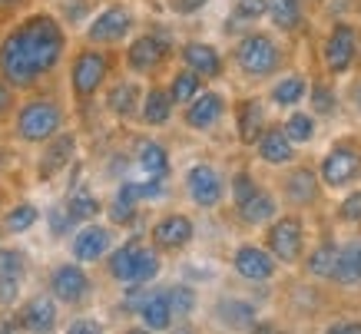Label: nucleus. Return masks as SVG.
Here are the masks:
<instances>
[{
  "mask_svg": "<svg viewBox=\"0 0 361 334\" xmlns=\"http://www.w3.org/2000/svg\"><path fill=\"white\" fill-rule=\"evenodd\" d=\"M66 30L54 13H30L0 40V76L13 89H30L60 66Z\"/></svg>",
  "mask_w": 361,
  "mask_h": 334,
  "instance_id": "obj_1",
  "label": "nucleus"
},
{
  "mask_svg": "<svg viewBox=\"0 0 361 334\" xmlns=\"http://www.w3.org/2000/svg\"><path fill=\"white\" fill-rule=\"evenodd\" d=\"M13 130H17V140L20 142H40L54 140L56 132L63 130V106L56 99L37 97L27 99L20 109H17V119H13Z\"/></svg>",
  "mask_w": 361,
  "mask_h": 334,
  "instance_id": "obj_2",
  "label": "nucleus"
},
{
  "mask_svg": "<svg viewBox=\"0 0 361 334\" xmlns=\"http://www.w3.org/2000/svg\"><path fill=\"white\" fill-rule=\"evenodd\" d=\"M113 63H110V54H103L99 47H87L73 56L70 63V89L77 99H93L103 89L106 76H110Z\"/></svg>",
  "mask_w": 361,
  "mask_h": 334,
  "instance_id": "obj_3",
  "label": "nucleus"
},
{
  "mask_svg": "<svg viewBox=\"0 0 361 334\" xmlns=\"http://www.w3.org/2000/svg\"><path fill=\"white\" fill-rule=\"evenodd\" d=\"M232 56L245 76H272L282 66V50L269 33H245Z\"/></svg>",
  "mask_w": 361,
  "mask_h": 334,
  "instance_id": "obj_4",
  "label": "nucleus"
},
{
  "mask_svg": "<svg viewBox=\"0 0 361 334\" xmlns=\"http://www.w3.org/2000/svg\"><path fill=\"white\" fill-rule=\"evenodd\" d=\"M169 54H173V40H169V33H163V27H156L149 33H140L126 47V66L136 76H149L169 60Z\"/></svg>",
  "mask_w": 361,
  "mask_h": 334,
  "instance_id": "obj_5",
  "label": "nucleus"
},
{
  "mask_svg": "<svg viewBox=\"0 0 361 334\" xmlns=\"http://www.w3.org/2000/svg\"><path fill=\"white\" fill-rule=\"evenodd\" d=\"M361 175V149L351 142H338L325 152V159L318 166V179L329 189H345Z\"/></svg>",
  "mask_w": 361,
  "mask_h": 334,
  "instance_id": "obj_6",
  "label": "nucleus"
},
{
  "mask_svg": "<svg viewBox=\"0 0 361 334\" xmlns=\"http://www.w3.org/2000/svg\"><path fill=\"white\" fill-rule=\"evenodd\" d=\"M133 11L123 4H110L106 11H99L93 20L87 23V44L90 47H113L126 40L133 30Z\"/></svg>",
  "mask_w": 361,
  "mask_h": 334,
  "instance_id": "obj_7",
  "label": "nucleus"
},
{
  "mask_svg": "<svg viewBox=\"0 0 361 334\" xmlns=\"http://www.w3.org/2000/svg\"><path fill=\"white\" fill-rule=\"evenodd\" d=\"M269 252H272L275 261H282V265H295L302 259V248H305V225H302V218L298 216H285L279 222L269 225Z\"/></svg>",
  "mask_w": 361,
  "mask_h": 334,
  "instance_id": "obj_8",
  "label": "nucleus"
},
{
  "mask_svg": "<svg viewBox=\"0 0 361 334\" xmlns=\"http://www.w3.org/2000/svg\"><path fill=\"white\" fill-rule=\"evenodd\" d=\"M93 281H90L87 268H80V261H63L50 271V295L56 304H80L90 298Z\"/></svg>",
  "mask_w": 361,
  "mask_h": 334,
  "instance_id": "obj_9",
  "label": "nucleus"
},
{
  "mask_svg": "<svg viewBox=\"0 0 361 334\" xmlns=\"http://www.w3.org/2000/svg\"><path fill=\"white\" fill-rule=\"evenodd\" d=\"M322 56H325L329 73H345V70H351L355 56H358V30H355L351 23H335L329 33V40H325Z\"/></svg>",
  "mask_w": 361,
  "mask_h": 334,
  "instance_id": "obj_10",
  "label": "nucleus"
},
{
  "mask_svg": "<svg viewBox=\"0 0 361 334\" xmlns=\"http://www.w3.org/2000/svg\"><path fill=\"white\" fill-rule=\"evenodd\" d=\"M186 192L199 209H216L226 195V183L209 162H196L186 173Z\"/></svg>",
  "mask_w": 361,
  "mask_h": 334,
  "instance_id": "obj_11",
  "label": "nucleus"
},
{
  "mask_svg": "<svg viewBox=\"0 0 361 334\" xmlns=\"http://www.w3.org/2000/svg\"><path fill=\"white\" fill-rule=\"evenodd\" d=\"M192 235H196L192 218L183 216V212H169V216H163L153 225L149 242H153L156 252H183V248L192 242Z\"/></svg>",
  "mask_w": 361,
  "mask_h": 334,
  "instance_id": "obj_12",
  "label": "nucleus"
},
{
  "mask_svg": "<svg viewBox=\"0 0 361 334\" xmlns=\"http://www.w3.org/2000/svg\"><path fill=\"white\" fill-rule=\"evenodd\" d=\"M226 116V97L216 89H199L196 97L186 103L183 123L196 132H209L212 126H219V119Z\"/></svg>",
  "mask_w": 361,
  "mask_h": 334,
  "instance_id": "obj_13",
  "label": "nucleus"
},
{
  "mask_svg": "<svg viewBox=\"0 0 361 334\" xmlns=\"http://www.w3.org/2000/svg\"><path fill=\"white\" fill-rule=\"evenodd\" d=\"M113 245V232L106 225H97V222H87L83 228L73 232V242H70V252H73V261L80 265H93L99 261Z\"/></svg>",
  "mask_w": 361,
  "mask_h": 334,
  "instance_id": "obj_14",
  "label": "nucleus"
},
{
  "mask_svg": "<svg viewBox=\"0 0 361 334\" xmlns=\"http://www.w3.org/2000/svg\"><path fill=\"white\" fill-rule=\"evenodd\" d=\"M232 268L239 271V278H245V281H272L275 271H279V261L272 259L269 248L242 245L232 255Z\"/></svg>",
  "mask_w": 361,
  "mask_h": 334,
  "instance_id": "obj_15",
  "label": "nucleus"
},
{
  "mask_svg": "<svg viewBox=\"0 0 361 334\" xmlns=\"http://www.w3.org/2000/svg\"><path fill=\"white\" fill-rule=\"evenodd\" d=\"M17 328L20 331H33V334H44L56 328V298L54 295H37L30 302L20 308L17 314Z\"/></svg>",
  "mask_w": 361,
  "mask_h": 334,
  "instance_id": "obj_16",
  "label": "nucleus"
},
{
  "mask_svg": "<svg viewBox=\"0 0 361 334\" xmlns=\"http://www.w3.org/2000/svg\"><path fill=\"white\" fill-rule=\"evenodd\" d=\"M179 56H183V63H186L192 73L202 76V80H216V76H222V54L212 44L189 40V44L179 50Z\"/></svg>",
  "mask_w": 361,
  "mask_h": 334,
  "instance_id": "obj_17",
  "label": "nucleus"
},
{
  "mask_svg": "<svg viewBox=\"0 0 361 334\" xmlns=\"http://www.w3.org/2000/svg\"><path fill=\"white\" fill-rule=\"evenodd\" d=\"M73 152H77V136L73 132H56L54 140H47V152L44 159H40V179H54L56 173H63L70 159H73Z\"/></svg>",
  "mask_w": 361,
  "mask_h": 334,
  "instance_id": "obj_18",
  "label": "nucleus"
},
{
  "mask_svg": "<svg viewBox=\"0 0 361 334\" xmlns=\"http://www.w3.org/2000/svg\"><path fill=\"white\" fill-rule=\"evenodd\" d=\"M255 149H259V159L265 166H288L295 159V142L288 140L279 126H265L262 136L255 140Z\"/></svg>",
  "mask_w": 361,
  "mask_h": 334,
  "instance_id": "obj_19",
  "label": "nucleus"
},
{
  "mask_svg": "<svg viewBox=\"0 0 361 334\" xmlns=\"http://www.w3.org/2000/svg\"><path fill=\"white\" fill-rule=\"evenodd\" d=\"M136 318L142 321L146 331H169L176 318H173V308H169L166 291H146L142 304L136 308Z\"/></svg>",
  "mask_w": 361,
  "mask_h": 334,
  "instance_id": "obj_20",
  "label": "nucleus"
},
{
  "mask_svg": "<svg viewBox=\"0 0 361 334\" xmlns=\"http://www.w3.org/2000/svg\"><path fill=\"white\" fill-rule=\"evenodd\" d=\"M136 116H140L146 126H153V130L166 126V123L173 119V99H169V93H166L163 87H149L142 93L140 113H136Z\"/></svg>",
  "mask_w": 361,
  "mask_h": 334,
  "instance_id": "obj_21",
  "label": "nucleus"
},
{
  "mask_svg": "<svg viewBox=\"0 0 361 334\" xmlns=\"http://www.w3.org/2000/svg\"><path fill=\"white\" fill-rule=\"evenodd\" d=\"M140 99H142V87L133 83V80H120L113 83L110 93H106V109H110L116 119H130L140 113Z\"/></svg>",
  "mask_w": 361,
  "mask_h": 334,
  "instance_id": "obj_22",
  "label": "nucleus"
},
{
  "mask_svg": "<svg viewBox=\"0 0 361 334\" xmlns=\"http://www.w3.org/2000/svg\"><path fill=\"white\" fill-rule=\"evenodd\" d=\"M235 130H239V140L245 146H255V140L265 130V109L259 99H242L239 103V109H235Z\"/></svg>",
  "mask_w": 361,
  "mask_h": 334,
  "instance_id": "obj_23",
  "label": "nucleus"
},
{
  "mask_svg": "<svg viewBox=\"0 0 361 334\" xmlns=\"http://www.w3.org/2000/svg\"><path fill=\"white\" fill-rule=\"evenodd\" d=\"M136 166H140L142 175H149V179H166L169 169H173L166 146L163 142H156V140H146V142L136 146Z\"/></svg>",
  "mask_w": 361,
  "mask_h": 334,
  "instance_id": "obj_24",
  "label": "nucleus"
},
{
  "mask_svg": "<svg viewBox=\"0 0 361 334\" xmlns=\"http://www.w3.org/2000/svg\"><path fill=\"white\" fill-rule=\"evenodd\" d=\"M142 242L140 238H126L120 248H113L110 259H106V271H110L113 281H123V285H130L133 281V268H136V255H140Z\"/></svg>",
  "mask_w": 361,
  "mask_h": 334,
  "instance_id": "obj_25",
  "label": "nucleus"
},
{
  "mask_svg": "<svg viewBox=\"0 0 361 334\" xmlns=\"http://www.w3.org/2000/svg\"><path fill=\"white\" fill-rule=\"evenodd\" d=\"M331 278L345 285V288L361 285V238H351V242L338 245V265H335Z\"/></svg>",
  "mask_w": 361,
  "mask_h": 334,
  "instance_id": "obj_26",
  "label": "nucleus"
},
{
  "mask_svg": "<svg viewBox=\"0 0 361 334\" xmlns=\"http://www.w3.org/2000/svg\"><path fill=\"white\" fill-rule=\"evenodd\" d=\"M285 195L295 205H315L318 202V175L312 169H295L285 179Z\"/></svg>",
  "mask_w": 361,
  "mask_h": 334,
  "instance_id": "obj_27",
  "label": "nucleus"
},
{
  "mask_svg": "<svg viewBox=\"0 0 361 334\" xmlns=\"http://www.w3.org/2000/svg\"><path fill=\"white\" fill-rule=\"evenodd\" d=\"M37 222H40V209L33 202H17L13 209H7V212L0 216V228H4L7 235H23V232H30Z\"/></svg>",
  "mask_w": 361,
  "mask_h": 334,
  "instance_id": "obj_28",
  "label": "nucleus"
},
{
  "mask_svg": "<svg viewBox=\"0 0 361 334\" xmlns=\"http://www.w3.org/2000/svg\"><path fill=\"white\" fill-rule=\"evenodd\" d=\"M265 13L275 30L292 33L302 23V0H265Z\"/></svg>",
  "mask_w": 361,
  "mask_h": 334,
  "instance_id": "obj_29",
  "label": "nucleus"
},
{
  "mask_svg": "<svg viewBox=\"0 0 361 334\" xmlns=\"http://www.w3.org/2000/svg\"><path fill=\"white\" fill-rule=\"evenodd\" d=\"M66 212L73 216V222H93V218L103 212V205H99V199L93 192H90L87 185H77L73 192L66 195Z\"/></svg>",
  "mask_w": 361,
  "mask_h": 334,
  "instance_id": "obj_30",
  "label": "nucleus"
},
{
  "mask_svg": "<svg viewBox=\"0 0 361 334\" xmlns=\"http://www.w3.org/2000/svg\"><path fill=\"white\" fill-rule=\"evenodd\" d=\"M235 209H239V218L245 225H262V222H269V218L275 216V199L265 192V189H259L252 199H245V202L235 205Z\"/></svg>",
  "mask_w": 361,
  "mask_h": 334,
  "instance_id": "obj_31",
  "label": "nucleus"
},
{
  "mask_svg": "<svg viewBox=\"0 0 361 334\" xmlns=\"http://www.w3.org/2000/svg\"><path fill=\"white\" fill-rule=\"evenodd\" d=\"M136 205H140L136 185L123 183L116 199H113V205H110V222L113 225H133V222H136Z\"/></svg>",
  "mask_w": 361,
  "mask_h": 334,
  "instance_id": "obj_32",
  "label": "nucleus"
},
{
  "mask_svg": "<svg viewBox=\"0 0 361 334\" xmlns=\"http://www.w3.org/2000/svg\"><path fill=\"white\" fill-rule=\"evenodd\" d=\"M199 89H202V76L192 73L189 66H183L179 73H173V80H169V89H166V93H169V99H173V106H186Z\"/></svg>",
  "mask_w": 361,
  "mask_h": 334,
  "instance_id": "obj_33",
  "label": "nucleus"
},
{
  "mask_svg": "<svg viewBox=\"0 0 361 334\" xmlns=\"http://www.w3.org/2000/svg\"><path fill=\"white\" fill-rule=\"evenodd\" d=\"M335 265H338V245H335V242H322L305 261L308 275H315V278H331V275H335Z\"/></svg>",
  "mask_w": 361,
  "mask_h": 334,
  "instance_id": "obj_34",
  "label": "nucleus"
},
{
  "mask_svg": "<svg viewBox=\"0 0 361 334\" xmlns=\"http://www.w3.org/2000/svg\"><path fill=\"white\" fill-rule=\"evenodd\" d=\"M305 89H308V83L302 76H285V80H279L272 87V103H279V106H298L302 97H305Z\"/></svg>",
  "mask_w": 361,
  "mask_h": 334,
  "instance_id": "obj_35",
  "label": "nucleus"
},
{
  "mask_svg": "<svg viewBox=\"0 0 361 334\" xmlns=\"http://www.w3.org/2000/svg\"><path fill=\"white\" fill-rule=\"evenodd\" d=\"M216 314H219L226 324H235V328H252V324H255V311H252V304L235 302V298L216 304Z\"/></svg>",
  "mask_w": 361,
  "mask_h": 334,
  "instance_id": "obj_36",
  "label": "nucleus"
},
{
  "mask_svg": "<svg viewBox=\"0 0 361 334\" xmlns=\"http://www.w3.org/2000/svg\"><path fill=\"white\" fill-rule=\"evenodd\" d=\"M282 132L295 142V146H305V142L315 140V119L308 116V113H292V116L285 119Z\"/></svg>",
  "mask_w": 361,
  "mask_h": 334,
  "instance_id": "obj_37",
  "label": "nucleus"
},
{
  "mask_svg": "<svg viewBox=\"0 0 361 334\" xmlns=\"http://www.w3.org/2000/svg\"><path fill=\"white\" fill-rule=\"evenodd\" d=\"M23 275H27V255H23L20 248L4 245L0 248V278L23 281Z\"/></svg>",
  "mask_w": 361,
  "mask_h": 334,
  "instance_id": "obj_38",
  "label": "nucleus"
},
{
  "mask_svg": "<svg viewBox=\"0 0 361 334\" xmlns=\"http://www.w3.org/2000/svg\"><path fill=\"white\" fill-rule=\"evenodd\" d=\"M166 298H169L173 318H189V314L196 311V291L189 288V285H173V288L166 291Z\"/></svg>",
  "mask_w": 361,
  "mask_h": 334,
  "instance_id": "obj_39",
  "label": "nucleus"
},
{
  "mask_svg": "<svg viewBox=\"0 0 361 334\" xmlns=\"http://www.w3.org/2000/svg\"><path fill=\"white\" fill-rule=\"evenodd\" d=\"M335 106H338L335 89L325 87V83H315V87H312V109H315V113H322V116H331V113H335Z\"/></svg>",
  "mask_w": 361,
  "mask_h": 334,
  "instance_id": "obj_40",
  "label": "nucleus"
},
{
  "mask_svg": "<svg viewBox=\"0 0 361 334\" xmlns=\"http://www.w3.org/2000/svg\"><path fill=\"white\" fill-rule=\"evenodd\" d=\"M232 17L242 23L262 20L265 17V0H232Z\"/></svg>",
  "mask_w": 361,
  "mask_h": 334,
  "instance_id": "obj_41",
  "label": "nucleus"
},
{
  "mask_svg": "<svg viewBox=\"0 0 361 334\" xmlns=\"http://www.w3.org/2000/svg\"><path fill=\"white\" fill-rule=\"evenodd\" d=\"M255 192H259V183H255L249 173H235V175H232V202H235V205H242L245 199H252Z\"/></svg>",
  "mask_w": 361,
  "mask_h": 334,
  "instance_id": "obj_42",
  "label": "nucleus"
},
{
  "mask_svg": "<svg viewBox=\"0 0 361 334\" xmlns=\"http://www.w3.org/2000/svg\"><path fill=\"white\" fill-rule=\"evenodd\" d=\"M47 222H50V235H56V238H63V235H70L73 232V216L66 212V209H54L50 216H47Z\"/></svg>",
  "mask_w": 361,
  "mask_h": 334,
  "instance_id": "obj_43",
  "label": "nucleus"
},
{
  "mask_svg": "<svg viewBox=\"0 0 361 334\" xmlns=\"http://www.w3.org/2000/svg\"><path fill=\"white\" fill-rule=\"evenodd\" d=\"M338 216H341V222H361V189L358 192H351L348 199L341 202Z\"/></svg>",
  "mask_w": 361,
  "mask_h": 334,
  "instance_id": "obj_44",
  "label": "nucleus"
},
{
  "mask_svg": "<svg viewBox=\"0 0 361 334\" xmlns=\"http://www.w3.org/2000/svg\"><path fill=\"white\" fill-rule=\"evenodd\" d=\"M66 331H70V334H99V331H103V324H97L93 318H80V321H73Z\"/></svg>",
  "mask_w": 361,
  "mask_h": 334,
  "instance_id": "obj_45",
  "label": "nucleus"
},
{
  "mask_svg": "<svg viewBox=\"0 0 361 334\" xmlns=\"http://www.w3.org/2000/svg\"><path fill=\"white\" fill-rule=\"evenodd\" d=\"M11 109H13V87L0 76V116H7Z\"/></svg>",
  "mask_w": 361,
  "mask_h": 334,
  "instance_id": "obj_46",
  "label": "nucleus"
},
{
  "mask_svg": "<svg viewBox=\"0 0 361 334\" xmlns=\"http://www.w3.org/2000/svg\"><path fill=\"white\" fill-rule=\"evenodd\" d=\"M206 4L209 0H173V11L183 13V17H189V13H199Z\"/></svg>",
  "mask_w": 361,
  "mask_h": 334,
  "instance_id": "obj_47",
  "label": "nucleus"
},
{
  "mask_svg": "<svg viewBox=\"0 0 361 334\" xmlns=\"http://www.w3.org/2000/svg\"><path fill=\"white\" fill-rule=\"evenodd\" d=\"M329 331L331 334H361V324L358 321H331Z\"/></svg>",
  "mask_w": 361,
  "mask_h": 334,
  "instance_id": "obj_48",
  "label": "nucleus"
},
{
  "mask_svg": "<svg viewBox=\"0 0 361 334\" xmlns=\"http://www.w3.org/2000/svg\"><path fill=\"white\" fill-rule=\"evenodd\" d=\"M23 0H0V11H13V7H20Z\"/></svg>",
  "mask_w": 361,
  "mask_h": 334,
  "instance_id": "obj_49",
  "label": "nucleus"
},
{
  "mask_svg": "<svg viewBox=\"0 0 361 334\" xmlns=\"http://www.w3.org/2000/svg\"><path fill=\"white\" fill-rule=\"evenodd\" d=\"M0 331H11V324H0Z\"/></svg>",
  "mask_w": 361,
  "mask_h": 334,
  "instance_id": "obj_50",
  "label": "nucleus"
},
{
  "mask_svg": "<svg viewBox=\"0 0 361 334\" xmlns=\"http://www.w3.org/2000/svg\"><path fill=\"white\" fill-rule=\"evenodd\" d=\"M0 159H4V152H0Z\"/></svg>",
  "mask_w": 361,
  "mask_h": 334,
  "instance_id": "obj_51",
  "label": "nucleus"
}]
</instances>
